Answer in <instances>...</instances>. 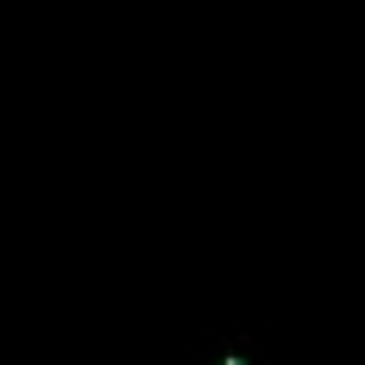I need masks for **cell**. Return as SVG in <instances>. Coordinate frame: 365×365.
<instances>
[{
  "label": "cell",
  "mask_w": 365,
  "mask_h": 365,
  "mask_svg": "<svg viewBox=\"0 0 365 365\" xmlns=\"http://www.w3.org/2000/svg\"><path fill=\"white\" fill-rule=\"evenodd\" d=\"M210 365H252L246 354H222V359H210Z\"/></svg>",
  "instance_id": "6da1fadb"
}]
</instances>
